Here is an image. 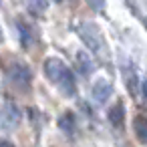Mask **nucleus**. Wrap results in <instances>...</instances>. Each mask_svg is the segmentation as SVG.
I'll use <instances>...</instances> for the list:
<instances>
[{
    "label": "nucleus",
    "instance_id": "obj_1",
    "mask_svg": "<svg viewBox=\"0 0 147 147\" xmlns=\"http://www.w3.org/2000/svg\"><path fill=\"white\" fill-rule=\"evenodd\" d=\"M77 32H79L83 45H85L89 51H95V53L101 51V47H103V38H101V32H99V28H97L95 24H91V22H83V24L77 28Z\"/></svg>",
    "mask_w": 147,
    "mask_h": 147
},
{
    "label": "nucleus",
    "instance_id": "obj_2",
    "mask_svg": "<svg viewBox=\"0 0 147 147\" xmlns=\"http://www.w3.org/2000/svg\"><path fill=\"white\" fill-rule=\"evenodd\" d=\"M8 79H10V83H12L14 87H18V89H28L30 83H32V73H30V69H28L26 65L16 63V65L10 69V73H8Z\"/></svg>",
    "mask_w": 147,
    "mask_h": 147
},
{
    "label": "nucleus",
    "instance_id": "obj_3",
    "mask_svg": "<svg viewBox=\"0 0 147 147\" xmlns=\"http://www.w3.org/2000/svg\"><path fill=\"white\" fill-rule=\"evenodd\" d=\"M0 123H2L4 129H12V127H16V125L20 123V111H18V107L12 105V103L4 105L2 113H0Z\"/></svg>",
    "mask_w": 147,
    "mask_h": 147
},
{
    "label": "nucleus",
    "instance_id": "obj_4",
    "mask_svg": "<svg viewBox=\"0 0 147 147\" xmlns=\"http://www.w3.org/2000/svg\"><path fill=\"white\" fill-rule=\"evenodd\" d=\"M69 67L63 65L59 59H47L45 61V75L53 81V83H59V79L63 77V73L67 71Z\"/></svg>",
    "mask_w": 147,
    "mask_h": 147
},
{
    "label": "nucleus",
    "instance_id": "obj_5",
    "mask_svg": "<svg viewBox=\"0 0 147 147\" xmlns=\"http://www.w3.org/2000/svg\"><path fill=\"white\" fill-rule=\"evenodd\" d=\"M111 93H113V87H111V83L105 81V79H99V81L93 85V97H95L97 103H105Z\"/></svg>",
    "mask_w": 147,
    "mask_h": 147
},
{
    "label": "nucleus",
    "instance_id": "obj_6",
    "mask_svg": "<svg viewBox=\"0 0 147 147\" xmlns=\"http://www.w3.org/2000/svg\"><path fill=\"white\" fill-rule=\"evenodd\" d=\"M59 89L67 95V97H73L75 95V91H77V83H75V77H73V73H71V69H67L65 73H63V77L59 79Z\"/></svg>",
    "mask_w": 147,
    "mask_h": 147
},
{
    "label": "nucleus",
    "instance_id": "obj_7",
    "mask_svg": "<svg viewBox=\"0 0 147 147\" xmlns=\"http://www.w3.org/2000/svg\"><path fill=\"white\" fill-rule=\"evenodd\" d=\"M77 67L81 71V75H89L93 69V61L89 59L87 53H77Z\"/></svg>",
    "mask_w": 147,
    "mask_h": 147
},
{
    "label": "nucleus",
    "instance_id": "obj_8",
    "mask_svg": "<svg viewBox=\"0 0 147 147\" xmlns=\"http://www.w3.org/2000/svg\"><path fill=\"white\" fill-rule=\"evenodd\" d=\"M133 127H135V133H137V137H139L141 141H147V117H143V115L135 117V121H133Z\"/></svg>",
    "mask_w": 147,
    "mask_h": 147
},
{
    "label": "nucleus",
    "instance_id": "obj_9",
    "mask_svg": "<svg viewBox=\"0 0 147 147\" xmlns=\"http://www.w3.org/2000/svg\"><path fill=\"white\" fill-rule=\"evenodd\" d=\"M26 6H28V10H30L32 14L40 16V14H45L47 8H49V0H26Z\"/></svg>",
    "mask_w": 147,
    "mask_h": 147
},
{
    "label": "nucleus",
    "instance_id": "obj_10",
    "mask_svg": "<svg viewBox=\"0 0 147 147\" xmlns=\"http://www.w3.org/2000/svg\"><path fill=\"white\" fill-rule=\"evenodd\" d=\"M18 28H20V45L22 49H28L32 45V28L24 22H18Z\"/></svg>",
    "mask_w": 147,
    "mask_h": 147
},
{
    "label": "nucleus",
    "instance_id": "obj_11",
    "mask_svg": "<svg viewBox=\"0 0 147 147\" xmlns=\"http://www.w3.org/2000/svg\"><path fill=\"white\" fill-rule=\"evenodd\" d=\"M123 117H125L123 105H121V103H117V105L109 111V121H111L115 127H121V125H123Z\"/></svg>",
    "mask_w": 147,
    "mask_h": 147
},
{
    "label": "nucleus",
    "instance_id": "obj_12",
    "mask_svg": "<svg viewBox=\"0 0 147 147\" xmlns=\"http://www.w3.org/2000/svg\"><path fill=\"white\" fill-rule=\"evenodd\" d=\"M59 125H61V129H63V131H67V133H73V129H75V117H73L71 113H65V115L61 117Z\"/></svg>",
    "mask_w": 147,
    "mask_h": 147
},
{
    "label": "nucleus",
    "instance_id": "obj_13",
    "mask_svg": "<svg viewBox=\"0 0 147 147\" xmlns=\"http://www.w3.org/2000/svg\"><path fill=\"white\" fill-rule=\"evenodd\" d=\"M89 2H91V6H95L97 10H101V8H103V0H89Z\"/></svg>",
    "mask_w": 147,
    "mask_h": 147
},
{
    "label": "nucleus",
    "instance_id": "obj_14",
    "mask_svg": "<svg viewBox=\"0 0 147 147\" xmlns=\"http://www.w3.org/2000/svg\"><path fill=\"white\" fill-rule=\"evenodd\" d=\"M141 93H143V99L147 101V79H145V81L141 83Z\"/></svg>",
    "mask_w": 147,
    "mask_h": 147
},
{
    "label": "nucleus",
    "instance_id": "obj_15",
    "mask_svg": "<svg viewBox=\"0 0 147 147\" xmlns=\"http://www.w3.org/2000/svg\"><path fill=\"white\" fill-rule=\"evenodd\" d=\"M0 147H14V143L6 141V139H0Z\"/></svg>",
    "mask_w": 147,
    "mask_h": 147
},
{
    "label": "nucleus",
    "instance_id": "obj_16",
    "mask_svg": "<svg viewBox=\"0 0 147 147\" xmlns=\"http://www.w3.org/2000/svg\"><path fill=\"white\" fill-rule=\"evenodd\" d=\"M0 40H2V28H0Z\"/></svg>",
    "mask_w": 147,
    "mask_h": 147
}]
</instances>
